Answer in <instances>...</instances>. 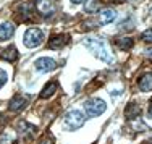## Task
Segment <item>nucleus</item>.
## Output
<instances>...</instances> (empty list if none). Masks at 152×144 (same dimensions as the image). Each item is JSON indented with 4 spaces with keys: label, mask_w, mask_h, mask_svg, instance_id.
Here are the masks:
<instances>
[{
    "label": "nucleus",
    "mask_w": 152,
    "mask_h": 144,
    "mask_svg": "<svg viewBox=\"0 0 152 144\" xmlns=\"http://www.w3.org/2000/svg\"><path fill=\"white\" fill-rule=\"evenodd\" d=\"M15 32V24L10 23V21H5V23L0 24V41H7L10 39Z\"/></svg>",
    "instance_id": "8"
},
{
    "label": "nucleus",
    "mask_w": 152,
    "mask_h": 144,
    "mask_svg": "<svg viewBox=\"0 0 152 144\" xmlns=\"http://www.w3.org/2000/svg\"><path fill=\"white\" fill-rule=\"evenodd\" d=\"M36 8H37V12L42 16H49L55 12V2L53 0H37Z\"/></svg>",
    "instance_id": "6"
},
{
    "label": "nucleus",
    "mask_w": 152,
    "mask_h": 144,
    "mask_svg": "<svg viewBox=\"0 0 152 144\" xmlns=\"http://www.w3.org/2000/svg\"><path fill=\"white\" fill-rule=\"evenodd\" d=\"M26 104H28V97H24L21 94H16V96L12 97L8 109L12 110V112H20V110H23L24 107H26Z\"/></svg>",
    "instance_id": "7"
},
{
    "label": "nucleus",
    "mask_w": 152,
    "mask_h": 144,
    "mask_svg": "<svg viewBox=\"0 0 152 144\" xmlns=\"http://www.w3.org/2000/svg\"><path fill=\"white\" fill-rule=\"evenodd\" d=\"M141 39H142L144 42H152V29H146L141 34Z\"/></svg>",
    "instance_id": "18"
},
{
    "label": "nucleus",
    "mask_w": 152,
    "mask_h": 144,
    "mask_svg": "<svg viewBox=\"0 0 152 144\" xmlns=\"http://www.w3.org/2000/svg\"><path fill=\"white\" fill-rule=\"evenodd\" d=\"M57 88H58V83H57V81L47 83V84L44 86V89L41 91V97H42V99H49V97H52L53 94H55Z\"/></svg>",
    "instance_id": "14"
},
{
    "label": "nucleus",
    "mask_w": 152,
    "mask_h": 144,
    "mask_svg": "<svg viewBox=\"0 0 152 144\" xmlns=\"http://www.w3.org/2000/svg\"><path fill=\"white\" fill-rule=\"evenodd\" d=\"M146 57H147V58H151V60H152V47H149V49L146 50Z\"/></svg>",
    "instance_id": "20"
},
{
    "label": "nucleus",
    "mask_w": 152,
    "mask_h": 144,
    "mask_svg": "<svg viewBox=\"0 0 152 144\" xmlns=\"http://www.w3.org/2000/svg\"><path fill=\"white\" fill-rule=\"evenodd\" d=\"M137 86H139V89L142 92L152 91V71H149V73H144L142 76L139 78V81H137Z\"/></svg>",
    "instance_id": "9"
},
{
    "label": "nucleus",
    "mask_w": 152,
    "mask_h": 144,
    "mask_svg": "<svg viewBox=\"0 0 152 144\" xmlns=\"http://www.w3.org/2000/svg\"><path fill=\"white\" fill-rule=\"evenodd\" d=\"M65 121H66V126L70 129H78L84 125L86 117H84V113L79 112V110H70V112L66 113V117H65Z\"/></svg>",
    "instance_id": "4"
},
{
    "label": "nucleus",
    "mask_w": 152,
    "mask_h": 144,
    "mask_svg": "<svg viewBox=\"0 0 152 144\" xmlns=\"http://www.w3.org/2000/svg\"><path fill=\"white\" fill-rule=\"evenodd\" d=\"M84 44H86V47H88V49L94 53V55L97 57V58L104 60V62H107V63H112V62H113V57L110 55V52L107 50L105 44H104L102 41L89 37V39H86V41H84Z\"/></svg>",
    "instance_id": "1"
},
{
    "label": "nucleus",
    "mask_w": 152,
    "mask_h": 144,
    "mask_svg": "<svg viewBox=\"0 0 152 144\" xmlns=\"http://www.w3.org/2000/svg\"><path fill=\"white\" fill-rule=\"evenodd\" d=\"M44 41V31L39 29V28H29L23 36V44L29 49L39 47Z\"/></svg>",
    "instance_id": "2"
},
{
    "label": "nucleus",
    "mask_w": 152,
    "mask_h": 144,
    "mask_svg": "<svg viewBox=\"0 0 152 144\" xmlns=\"http://www.w3.org/2000/svg\"><path fill=\"white\" fill-rule=\"evenodd\" d=\"M71 2H73V3H83L84 0H71Z\"/></svg>",
    "instance_id": "23"
},
{
    "label": "nucleus",
    "mask_w": 152,
    "mask_h": 144,
    "mask_svg": "<svg viewBox=\"0 0 152 144\" xmlns=\"http://www.w3.org/2000/svg\"><path fill=\"white\" fill-rule=\"evenodd\" d=\"M0 57H2L3 60H7V62H16L18 58V50L15 45H8L7 49L0 50Z\"/></svg>",
    "instance_id": "10"
},
{
    "label": "nucleus",
    "mask_w": 152,
    "mask_h": 144,
    "mask_svg": "<svg viewBox=\"0 0 152 144\" xmlns=\"http://www.w3.org/2000/svg\"><path fill=\"white\" fill-rule=\"evenodd\" d=\"M34 67L37 73H49V71H52L55 68V62L52 58H49V57H42V58L36 60Z\"/></svg>",
    "instance_id": "5"
},
{
    "label": "nucleus",
    "mask_w": 152,
    "mask_h": 144,
    "mask_svg": "<svg viewBox=\"0 0 152 144\" xmlns=\"http://www.w3.org/2000/svg\"><path fill=\"white\" fill-rule=\"evenodd\" d=\"M108 2H117V3H123L125 0H108Z\"/></svg>",
    "instance_id": "22"
},
{
    "label": "nucleus",
    "mask_w": 152,
    "mask_h": 144,
    "mask_svg": "<svg viewBox=\"0 0 152 144\" xmlns=\"http://www.w3.org/2000/svg\"><path fill=\"white\" fill-rule=\"evenodd\" d=\"M151 15H152V8H151Z\"/></svg>",
    "instance_id": "25"
},
{
    "label": "nucleus",
    "mask_w": 152,
    "mask_h": 144,
    "mask_svg": "<svg viewBox=\"0 0 152 144\" xmlns=\"http://www.w3.org/2000/svg\"><path fill=\"white\" fill-rule=\"evenodd\" d=\"M97 8H99V0H91L86 5V12H96Z\"/></svg>",
    "instance_id": "17"
},
{
    "label": "nucleus",
    "mask_w": 152,
    "mask_h": 144,
    "mask_svg": "<svg viewBox=\"0 0 152 144\" xmlns=\"http://www.w3.org/2000/svg\"><path fill=\"white\" fill-rule=\"evenodd\" d=\"M41 144H52V139H50V138H47V139H44V141H42Z\"/></svg>",
    "instance_id": "21"
},
{
    "label": "nucleus",
    "mask_w": 152,
    "mask_h": 144,
    "mask_svg": "<svg viewBox=\"0 0 152 144\" xmlns=\"http://www.w3.org/2000/svg\"><path fill=\"white\" fill-rule=\"evenodd\" d=\"M65 41H68V36H63V34L52 36L50 41H49V47L50 49H60V47H63V45L66 44Z\"/></svg>",
    "instance_id": "13"
},
{
    "label": "nucleus",
    "mask_w": 152,
    "mask_h": 144,
    "mask_svg": "<svg viewBox=\"0 0 152 144\" xmlns=\"http://www.w3.org/2000/svg\"><path fill=\"white\" fill-rule=\"evenodd\" d=\"M133 44H134V41H133L131 37H121V39H118V41H117V45H118V47H120L121 50L131 49Z\"/></svg>",
    "instance_id": "16"
},
{
    "label": "nucleus",
    "mask_w": 152,
    "mask_h": 144,
    "mask_svg": "<svg viewBox=\"0 0 152 144\" xmlns=\"http://www.w3.org/2000/svg\"><path fill=\"white\" fill-rule=\"evenodd\" d=\"M7 81H8V75H7V71L5 70H0V88H2Z\"/></svg>",
    "instance_id": "19"
},
{
    "label": "nucleus",
    "mask_w": 152,
    "mask_h": 144,
    "mask_svg": "<svg viewBox=\"0 0 152 144\" xmlns=\"http://www.w3.org/2000/svg\"><path fill=\"white\" fill-rule=\"evenodd\" d=\"M107 109L105 100L99 99V97H94V99H89L84 102V110L89 117H99L100 113H104Z\"/></svg>",
    "instance_id": "3"
},
{
    "label": "nucleus",
    "mask_w": 152,
    "mask_h": 144,
    "mask_svg": "<svg viewBox=\"0 0 152 144\" xmlns=\"http://www.w3.org/2000/svg\"><path fill=\"white\" fill-rule=\"evenodd\" d=\"M149 115L152 117V105H151V109H149Z\"/></svg>",
    "instance_id": "24"
},
{
    "label": "nucleus",
    "mask_w": 152,
    "mask_h": 144,
    "mask_svg": "<svg viewBox=\"0 0 152 144\" xmlns=\"http://www.w3.org/2000/svg\"><path fill=\"white\" fill-rule=\"evenodd\" d=\"M117 20V12L112 8H105L100 12V24H110Z\"/></svg>",
    "instance_id": "11"
},
{
    "label": "nucleus",
    "mask_w": 152,
    "mask_h": 144,
    "mask_svg": "<svg viewBox=\"0 0 152 144\" xmlns=\"http://www.w3.org/2000/svg\"><path fill=\"white\" fill-rule=\"evenodd\" d=\"M141 113H142V110H141V107L137 105V104H129L125 110V115H126L128 120H136Z\"/></svg>",
    "instance_id": "15"
},
{
    "label": "nucleus",
    "mask_w": 152,
    "mask_h": 144,
    "mask_svg": "<svg viewBox=\"0 0 152 144\" xmlns=\"http://www.w3.org/2000/svg\"><path fill=\"white\" fill-rule=\"evenodd\" d=\"M18 12H20V15L23 16L24 20H31L32 13H34V3H32V2L21 3V5L18 7Z\"/></svg>",
    "instance_id": "12"
}]
</instances>
